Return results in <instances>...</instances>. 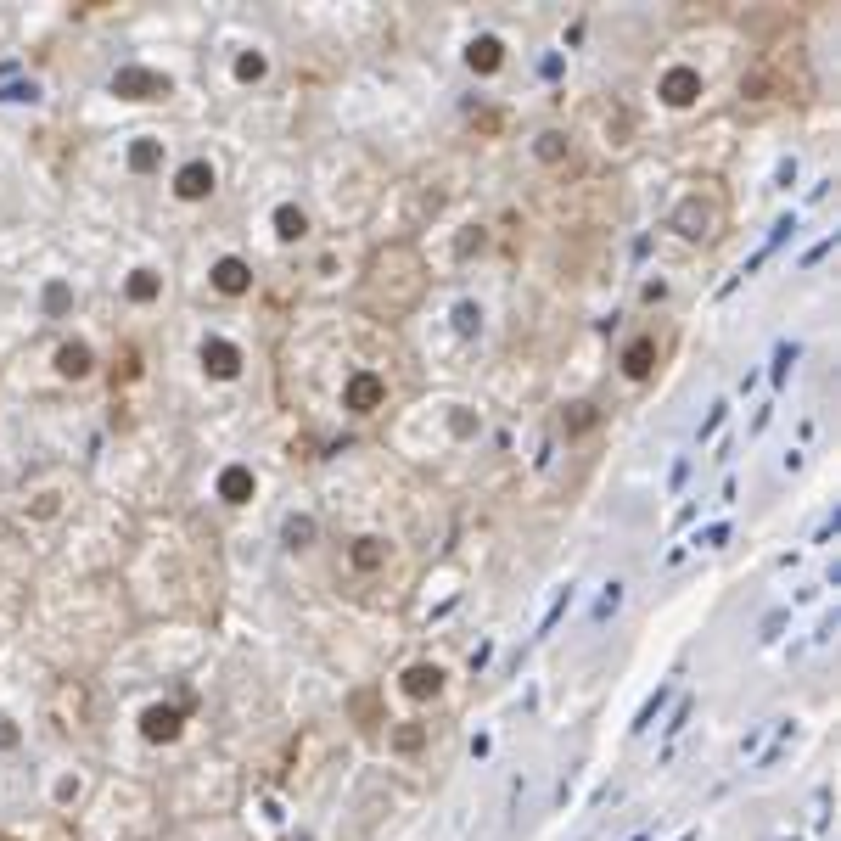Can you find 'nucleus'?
<instances>
[{
  "label": "nucleus",
  "instance_id": "f257e3e1",
  "mask_svg": "<svg viewBox=\"0 0 841 841\" xmlns=\"http://www.w3.org/2000/svg\"><path fill=\"white\" fill-rule=\"evenodd\" d=\"M208 180H214L208 169H186V174H180V191H186V197H202V191H208Z\"/></svg>",
  "mask_w": 841,
  "mask_h": 841
},
{
  "label": "nucleus",
  "instance_id": "f03ea898",
  "mask_svg": "<svg viewBox=\"0 0 841 841\" xmlns=\"http://www.w3.org/2000/svg\"><path fill=\"white\" fill-rule=\"evenodd\" d=\"M62 371L85 376V371H90V354H85V348H68V354H62Z\"/></svg>",
  "mask_w": 841,
  "mask_h": 841
}]
</instances>
